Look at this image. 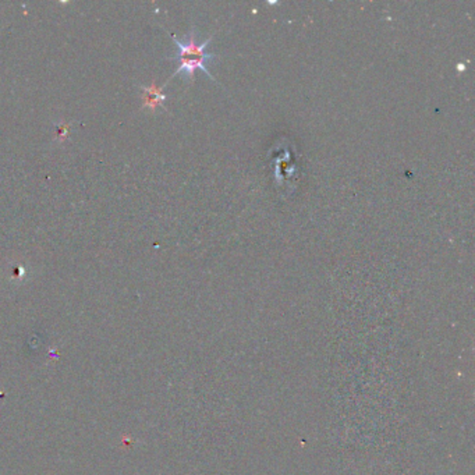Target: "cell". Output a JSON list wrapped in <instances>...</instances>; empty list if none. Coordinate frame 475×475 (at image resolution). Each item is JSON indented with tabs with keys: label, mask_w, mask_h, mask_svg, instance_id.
<instances>
[{
	"label": "cell",
	"mask_w": 475,
	"mask_h": 475,
	"mask_svg": "<svg viewBox=\"0 0 475 475\" xmlns=\"http://www.w3.org/2000/svg\"><path fill=\"white\" fill-rule=\"evenodd\" d=\"M165 84L162 87H158L154 81L149 85H141V101H142V110H149L152 113H156L159 109H165V101L166 94L163 92Z\"/></svg>",
	"instance_id": "cell-2"
},
{
	"label": "cell",
	"mask_w": 475,
	"mask_h": 475,
	"mask_svg": "<svg viewBox=\"0 0 475 475\" xmlns=\"http://www.w3.org/2000/svg\"><path fill=\"white\" fill-rule=\"evenodd\" d=\"M170 36L177 46V53L174 56H167L166 59L167 61L179 62V67H177V70L173 73L171 78L177 74H183L184 80H187L189 83H193L194 74L200 69L212 81H215V77L211 74L208 66L216 61V56L213 53L205 52V48L209 45V42L212 41L213 36H209L202 43H198L197 42V30L194 25L191 27L187 36H184L183 39H179L173 34H170Z\"/></svg>",
	"instance_id": "cell-1"
},
{
	"label": "cell",
	"mask_w": 475,
	"mask_h": 475,
	"mask_svg": "<svg viewBox=\"0 0 475 475\" xmlns=\"http://www.w3.org/2000/svg\"><path fill=\"white\" fill-rule=\"evenodd\" d=\"M69 127H70V125L57 127V140L59 141H65L69 137Z\"/></svg>",
	"instance_id": "cell-3"
}]
</instances>
